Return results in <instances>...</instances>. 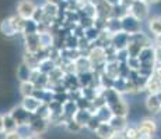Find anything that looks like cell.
<instances>
[{
  "label": "cell",
  "mask_w": 161,
  "mask_h": 139,
  "mask_svg": "<svg viewBox=\"0 0 161 139\" xmlns=\"http://www.w3.org/2000/svg\"><path fill=\"white\" fill-rule=\"evenodd\" d=\"M128 13L142 22L148 17V13H150L148 3L146 0H133L132 4L128 8Z\"/></svg>",
  "instance_id": "1"
},
{
  "label": "cell",
  "mask_w": 161,
  "mask_h": 139,
  "mask_svg": "<svg viewBox=\"0 0 161 139\" xmlns=\"http://www.w3.org/2000/svg\"><path fill=\"white\" fill-rule=\"evenodd\" d=\"M139 134V139H147L153 138L154 134L157 132V124L154 120L151 118H144L143 121H140V124L136 127Z\"/></svg>",
  "instance_id": "2"
},
{
  "label": "cell",
  "mask_w": 161,
  "mask_h": 139,
  "mask_svg": "<svg viewBox=\"0 0 161 139\" xmlns=\"http://www.w3.org/2000/svg\"><path fill=\"white\" fill-rule=\"evenodd\" d=\"M139 61H140V68H148L154 70L156 68V60H154V46L150 47H143L140 54L137 56Z\"/></svg>",
  "instance_id": "3"
},
{
  "label": "cell",
  "mask_w": 161,
  "mask_h": 139,
  "mask_svg": "<svg viewBox=\"0 0 161 139\" xmlns=\"http://www.w3.org/2000/svg\"><path fill=\"white\" fill-rule=\"evenodd\" d=\"M120 25H122V31L128 35H133L142 31V22L130 14H126L123 18H120Z\"/></svg>",
  "instance_id": "4"
},
{
  "label": "cell",
  "mask_w": 161,
  "mask_h": 139,
  "mask_svg": "<svg viewBox=\"0 0 161 139\" xmlns=\"http://www.w3.org/2000/svg\"><path fill=\"white\" fill-rule=\"evenodd\" d=\"M35 8L36 4L32 0H20L17 4V15L23 20H31Z\"/></svg>",
  "instance_id": "5"
},
{
  "label": "cell",
  "mask_w": 161,
  "mask_h": 139,
  "mask_svg": "<svg viewBox=\"0 0 161 139\" xmlns=\"http://www.w3.org/2000/svg\"><path fill=\"white\" fill-rule=\"evenodd\" d=\"M28 125H30V128H31V131H32L34 135H39V137H41L44 132H46V129H48V127H49V122L44 118H39V117L35 116V114H31Z\"/></svg>",
  "instance_id": "6"
},
{
  "label": "cell",
  "mask_w": 161,
  "mask_h": 139,
  "mask_svg": "<svg viewBox=\"0 0 161 139\" xmlns=\"http://www.w3.org/2000/svg\"><path fill=\"white\" fill-rule=\"evenodd\" d=\"M8 114L13 117V120L15 121L17 127L24 125V124H28V122H30V118H31V114L28 113V111L24 110L21 106L13 107V109L10 110V113H8Z\"/></svg>",
  "instance_id": "7"
},
{
  "label": "cell",
  "mask_w": 161,
  "mask_h": 139,
  "mask_svg": "<svg viewBox=\"0 0 161 139\" xmlns=\"http://www.w3.org/2000/svg\"><path fill=\"white\" fill-rule=\"evenodd\" d=\"M129 36L130 35L125 33L123 31H120V32H118V33H114L112 38H111V45H112L118 52L126 50V47H128V45H129Z\"/></svg>",
  "instance_id": "8"
},
{
  "label": "cell",
  "mask_w": 161,
  "mask_h": 139,
  "mask_svg": "<svg viewBox=\"0 0 161 139\" xmlns=\"http://www.w3.org/2000/svg\"><path fill=\"white\" fill-rule=\"evenodd\" d=\"M24 43H25V52L31 54H36L41 50L39 46L38 33H31V35H24Z\"/></svg>",
  "instance_id": "9"
},
{
  "label": "cell",
  "mask_w": 161,
  "mask_h": 139,
  "mask_svg": "<svg viewBox=\"0 0 161 139\" xmlns=\"http://www.w3.org/2000/svg\"><path fill=\"white\" fill-rule=\"evenodd\" d=\"M146 107H147V110L153 114L161 113V93L148 95L146 99Z\"/></svg>",
  "instance_id": "10"
},
{
  "label": "cell",
  "mask_w": 161,
  "mask_h": 139,
  "mask_svg": "<svg viewBox=\"0 0 161 139\" xmlns=\"http://www.w3.org/2000/svg\"><path fill=\"white\" fill-rule=\"evenodd\" d=\"M41 104H42V102H39L38 99H35L34 96H27V97H23V102H21L20 106L25 111H28L30 114H34L39 109Z\"/></svg>",
  "instance_id": "11"
},
{
  "label": "cell",
  "mask_w": 161,
  "mask_h": 139,
  "mask_svg": "<svg viewBox=\"0 0 161 139\" xmlns=\"http://www.w3.org/2000/svg\"><path fill=\"white\" fill-rule=\"evenodd\" d=\"M129 42L136 43V45L142 46V47H150V46H153V41L148 38L146 33L142 32V31H140V32L133 33V35L129 36Z\"/></svg>",
  "instance_id": "12"
},
{
  "label": "cell",
  "mask_w": 161,
  "mask_h": 139,
  "mask_svg": "<svg viewBox=\"0 0 161 139\" xmlns=\"http://www.w3.org/2000/svg\"><path fill=\"white\" fill-rule=\"evenodd\" d=\"M119 61L118 60H109L105 63L103 72H105L108 77H111L112 79L119 78Z\"/></svg>",
  "instance_id": "13"
},
{
  "label": "cell",
  "mask_w": 161,
  "mask_h": 139,
  "mask_svg": "<svg viewBox=\"0 0 161 139\" xmlns=\"http://www.w3.org/2000/svg\"><path fill=\"white\" fill-rule=\"evenodd\" d=\"M74 68H76V74H83V72L92 71L91 63H90L87 56H80V57L74 61Z\"/></svg>",
  "instance_id": "14"
},
{
  "label": "cell",
  "mask_w": 161,
  "mask_h": 139,
  "mask_svg": "<svg viewBox=\"0 0 161 139\" xmlns=\"http://www.w3.org/2000/svg\"><path fill=\"white\" fill-rule=\"evenodd\" d=\"M62 83L66 88V91H76L80 88L79 85V79H77V74H64L62 78Z\"/></svg>",
  "instance_id": "15"
},
{
  "label": "cell",
  "mask_w": 161,
  "mask_h": 139,
  "mask_svg": "<svg viewBox=\"0 0 161 139\" xmlns=\"http://www.w3.org/2000/svg\"><path fill=\"white\" fill-rule=\"evenodd\" d=\"M108 124H109L111 128L115 131V134H122V132L125 131V128L128 127L126 117H118V116H112V118L109 120Z\"/></svg>",
  "instance_id": "16"
},
{
  "label": "cell",
  "mask_w": 161,
  "mask_h": 139,
  "mask_svg": "<svg viewBox=\"0 0 161 139\" xmlns=\"http://www.w3.org/2000/svg\"><path fill=\"white\" fill-rule=\"evenodd\" d=\"M104 29L107 31V32H109L111 35L120 32V31H122L120 20H119V18H115V17H108L107 20H105V27H104Z\"/></svg>",
  "instance_id": "17"
},
{
  "label": "cell",
  "mask_w": 161,
  "mask_h": 139,
  "mask_svg": "<svg viewBox=\"0 0 161 139\" xmlns=\"http://www.w3.org/2000/svg\"><path fill=\"white\" fill-rule=\"evenodd\" d=\"M144 91H147L148 95H157L161 92V81L154 75V72H153V75L147 79L146 89H144Z\"/></svg>",
  "instance_id": "18"
},
{
  "label": "cell",
  "mask_w": 161,
  "mask_h": 139,
  "mask_svg": "<svg viewBox=\"0 0 161 139\" xmlns=\"http://www.w3.org/2000/svg\"><path fill=\"white\" fill-rule=\"evenodd\" d=\"M38 39H39V46L44 50H49L51 47L55 46V36L51 32L38 33Z\"/></svg>",
  "instance_id": "19"
},
{
  "label": "cell",
  "mask_w": 161,
  "mask_h": 139,
  "mask_svg": "<svg viewBox=\"0 0 161 139\" xmlns=\"http://www.w3.org/2000/svg\"><path fill=\"white\" fill-rule=\"evenodd\" d=\"M109 110L112 111V116H118V117H126L129 114V106L123 99L115 103L114 106H111Z\"/></svg>",
  "instance_id": "20"
},
{
  "label": "cell",
  "mask_w": 161,
  "mask_h": 139,
  "mask_svg": "<svg viewBox=\"0 0 161 139\" xmlns=\"http://www.w3.org/2000/svg\"><path fill=\"white\" fill-rule=\"evenodd\" d=\"M103 97L105 100V104H107L108 107L114 106V104L118 103L119 100H122V96H120L116 91H114V89H105L103 92Z\"/></svg>",
  "instance_id": "21"
},
{
  "label": "cell",
  "mask_w": 161,
  "mask_h": 139,
  "mask_svg": "<svg viewBox=\"0 0 161 139\" xmlns=\"http://www.w3.org/2000/svg\"><path fill=\"white\" fill-rule=\"evenodd\" d=\"M95 134H97L98 138L101 139H111L115 135V131L111 128V125L108 122H103L97 129H95Z\"/></svg>",
  "instance_id": "22"
},
{
  "label": "cell",
  "mask_w": 161,
  "mask_h": 139,
  "mask_svg": "<svg viewBox=\"0 0 161 139\" xmlns=\"http://www.w3.org/2000/svg\"><path fill=\"white\" fill-rule=\"evenodd\" d=\"M62 109H63V117L67 120V121H69V120H72L73 116L76 114V111L79 110V109H77L76 102H73V100L64 102V103L62 104Z\"/></svg>",
  "instance_id": "23"
},
{
  "label": "cell",
  "mask_w": 161,
  "mask_h": 139,
  "mask_svg": "<svg viewBox=\"0 0 161 139\" xmlns=\"http://www.w3.org/2000/svg\"><path fill=\"white\" fill-rule=\"evenodd\" d=\"M0 32H2L4 36H7V38L17 35V32H15L10 18H4V20H2V22H0Z\"/></svg>",
  "instance_id": "24"
},
{
  "label": "cell",
  "mask_w": 161,
  "mask_h": 139,
  "mask_svg": "<svg viewBox=\"0 0 161 139\" xmlns=\"http://www.w3.org/2000/svg\"><path fill=\"white\" fill-rule=\"evenodd\" d=\"M91 114L88 113L87 110H77L76 111V114L73 116V120L77 122L79 125H81L83 128H84L86 125L88 124V121H90V118H91Z\"/></svg>",
  "instance_id": "25"
},
{
  "label": "cell",
  "mask_w": 161,
  "mask_h": 139,
  "mask_svg": "<svg viewBox=\"0 0 161 139\" xmlns=\"http://www.w3.org/2000/svg\"><path fill=\"white\" fill-rule=\"evenodd\" d=\"M63 75H64V74L62 72V70L59 68V67H55V68L48 74L49 88H51V86H53V85H56V83H60L62 82V78H63Z\"/></svg>",
  "instance_id": "26"
},
{
  "label": "cell",
  "mask_w": 161,
  "mask_h": 139,
  "mask_svg": "<svg viewBox=\"0 0 161 139\" xmlns=\"http://www.w3.org/2000/svg\"><path fill=\"white\" fill-rule=\"evenodd\" d=\"M31 74H32V70L28 68L24 63H21L17 68V78L20 79V82H27L30 81L31 78Z\"/></svg>",
  "instance_id": "27"
},
{
  "label": "cell",
  "mask_w": 161,
  "mask_h": 139,
  "mask_svg": "<svg viewBox=\"0 0 161 139\" xmlns=\"http://www.w3.org/2000/svg\"><path fill=\"white\" fill-rule=\"evenodd\" d=\"M56 67V64L53 63V61L51 60V58H44V60L39 61L38 64V71L41 74H45V75H48L49 72H51L52 70Z\"/></svg>",
  "instance_id": "28"
},
{
  "label": "cell",
  "mask_w": 161,
  "mask_h": 139,
  "mask_svg": "<svg viewBox=\"0 0 161 139\" xmlns=\"http://www.w3.org/2000/svg\"><path fill=\"white\" fill-rule=\"evenodd\" d=\"M3 127H4V134L17 131V124H15L13 117H11L8 113L7 114H3Z\"/></svg>",
  "instance_id": "29"
},
{
  "label": "cell",
  "mask_w": 161,
  "mask_h": 139,
  "mask_svg": "<svg viewBox=\"0 0 161 139\" xmlns=\"http://www.w3.org/2000/svg\"><path fill=\"white\" fill-rule=\"evenodd\" d=\"M148 29L154 36L161 35V17H151L148 20Z\"/></svg>",
  "instance_id": "30"
},
{
  "label": "cell",
  "mask_w": 161,
  "mask_h": 139,
  "mask_svg": "<svg viewBox=\"0 0 161 139\" xmlns=\"http://www.w3.org/2000/svg\"><path fill=\"white\" fill-rule=\"evenodd\" d=\"M95 117H97L101 122H109V120L112 118V111L109 110L108 106H104V107H101V109L97 110Z\"/></svg>",
  "instance_id": "31"
},
{
  "label": "cell",
  "mask_w": 161,
  "mask_h": 139,
  "mask_svg": "<svg viewBox=\"0 0 161 139\" xmlns=\"http://www.w3.org/2000/svg\"><path fill=\"white\" fill-rule=\"evenodd\" d=\"M23 63L25 64L28 68L31 70H38V64H39V61H38V58H36V56L35 54H31V53H24V58H23Z\"/></svg>",
  "instance_id": "32"
},
{
  "label": "cell",
  "mask_w": 161,
  "mask_h": 139,
  "mask_svg": "<svg viewBox=\"0 0 161 139\" xmlns=\"http://www.w3.org/2000/svg\"><path fill=\"white\" fill-rule=\"evenodd\" d=\"M92 75H94V72H92V71H88V72H83V74H77V79H79L80 88H88V86L91 85Z\"/></svg>",
  "instance_id": "33"
},
{
  "label": "cell",
  "mask_w": 161,
  "mask_h": 139,
  "mask_svg": "<svg viewBox=\"0 0 161 139\" xmlns=\"http://www.w3.org/2000/svg\"><path fill=\"white\" fill-rule=\"evenodd\" d=\"M77 46H79V38L72 33H69L62 42V49H77Z\"/></svg>",
  "instance_id": "34"
},
{
  "label": "cell",
  "mask_w": 161,
  "mask_h": 139,
  "mask_svg": "<svg viewBox=\"0 0 161 139\" xmlns=\"http://www.w3.org/2000/svg\"><path fill=\"white\" fill-rule=\"evenodd\" d=\"M11 21V24H13L14 29L17 33H23L24 31V25H25V20H23V18H20L17 14L15 15H11V17H8Z\"/></svg>",
  "instance_id": "35"
},
{
  "label": "cell",
  "mask_w": 161,
  "mask_h": 139,
  "mask_svg": "<svg viewBox=\"0 0 161 139\" xmlns=\"http://www.w3.org/2000/svg\"><path fill=\"white\" fill-rule=\"evenodd\" d=\"M35 89L32 82L27 81V82H20V93L23 95V97H27V96H32V92Z\"/></svg>",
  "instance_id": "36"
},
{
  "label": "cell",
  "mask_w": 161,
  "mask_h": 139,
  "mask_svg": "<svg viewBox=\"0 0 161 139\" xmlns=\"http://www.w3.org/2000/svg\"><path fill=\"white\" fill-rule=\"evenodd\" d=\"M112 89L114 91H116L118 93L122 96V95L126 93V79L125 78H116L114 79V85H112Z\"/></svg>",
  "instance_id": "37"
},
{
  "label": "cell",
  "mask_w": 161,
  "mask_h": 139,
  "mask_svg": "<svg viewBox=\"0 0 161 139\" xmlns=\"http://www.w3.org/2000/svg\"><path fill=\"white\" fill-rule=\"evenodd\" d=\"M98 35H100V31H98L95 27H91V28H88V29H84V38L87 39L91 45L97 42Z\"/></svg>",
  "instance_id": "38"
},
{
  "label": "cell",
  "mask_w": 161,
  "mask_h": 139,
  "mask_svg": "<svg viewBox=\"0 0 161 139\" xmlns=\"http://www.w3.org/2000/svg\"><path fill=\"white\" fill-rule=\"evenodd\" d=\"M100 85L104 91L105 89H112L114 79L111 78V77H108L105 72H100Z\"/></svg>",
  "instance_id": "39"
},
{
  "label": "cell",
  "mask_w": 161,
  "mask_h": 139,
  "mask_svg": "<svg viewBox=\"0 0 161 139\" xmlns=\"http://www.w3.org/2000/svg\"><path fill=\"white\" fill-rule=\"evenodd\" d=\"M34 114H35V116H38L39 118H44V120H46V121H48L49 117H51V110H49V106H48V104L42 103L41 106H39V109L36 110Z\"/></svg>",
  "instance_id": "40"
},
{
  "label": "cell",
  "mask_w": 161,
  "mask_h": 139,
  "mask_svg": "<svg viewBox=\"0 0 161 139\" xmlns=\"http://www.w3.org/2000/svg\"><path fill=\"white\" fill-rule=\"evenodd\" d=\"M142 49H143L142 46L136 45V43H133V42H129L128 47H126V53H128L129 57H137V56L140 54Z\"/></svg>",
  "instance_id": "41"
},
{
  "label": "cell",
  "mask_w": 161,
  "mask_h": 139,
  "mask_svg": "<svg viewBox=\"0 0 161 139\" xmlns=\"http://www.w3.org/2000/svg\"><path fill=\"white\" fill-rule=\"evenodd\" d=\"M126 14H129L128 7L123 4H119V6H116V7L112 8V15H111V17H115V18H119L120 20V18H123Z\"/></svg>",
  "instance_id": "42"
},
{
  "label": "cell",
  "mask_w": 161,
  "mask_h": 139,
  "mask_svg": "<svg viewBox=\"0 0 161 139\" xmlns=\"http://www.w3.org/2000/svg\"><path fill=\"white\" fill-rule=\"evenodd\" d=\"M36 25L38 24L32 20H25V25H24L23 35H31V33H36Z\"/></svg>",
  "instance_id": "43"
},
{
  "label": "cell",
  "mask_w": 161,
  "mask_h": 139,
  "mask_svg": "<svg viewBox=\"0 0 161 139\" xmlns=\"http://www.w3.org/2000/svg\"><path fill=\"white\" fill-rule=\"evenodd\" d=\"M64 128H66L69 132H72V134H77V132H80V131L83 129V127L79 125V124H77V122L72 118V120H69V121L64 122Z\"/></svg>",
  "instance_id": "44"
},
{
  "label": "cell",
  "mask_w": 161,
  "mask_h": 139,
  "mask_svg": "<svg viewBox=\"0 0 161 139\" xmlns=\"http://www.w3.org/2000/svg\"><path fill=\"white\" fill-rule=\"evenodd\" d=\"M122 135L125 137V139H137L139 138V134H137L136 127H130V125L126 127L125 131L122 132Z\"/></svg>",
  "instance_id": "45"
},
{
  "label": "cell",
  "mask_w": 161,
  "mask_h": 139,
  "mask_svg": "<svg viewBox=\"0 0 161 139\" xmlns=\"http://www.w3.org/2000/svg\"><path fill=\"white\" fill-rule=\"evenodd\" d=\"M128 68L130 71H139L140 70V61L137 57H128V60L125 61Z\"/></svg>",
  "instance_id": "46"
},
{
  "label": "cell",
  "mask_w": 161,
  "mask_h": 139,
  "mask_svg": "<svg viewBox=\"0 0 161 139\" xmlns=\"http://www.w3.org/2000/svg\"><path fill=\"white\" fill-rule=\"evenodd\" d=\"M80 91H81V97L87 99V100H90V102H92L95 99V96H97L95 91L91 89V88H80Z\"/></svg>",
  "instance_id": "47"
},
{
  "label": "cell",
  "mask_w": 161,
  "mask_h": 139,
  "mask_svg": "<svg viewBox=\"0 0 161 139\" xmlns=\"http://www.w3.org/2000/svg\"><path fill=\"white\" fill-rule=\"evenodd\" d=\"M31 20L35 21L36 24H39V22L44 21V11H42V7H38V6H36V8H35V11H34Z\"/></svg>",
  "instance_id": "48"
},
{
  "label": "cell",
  "mask_w": 161,
  "mask_h": 139,
  "mask_svg": "<svg viewBox=\"0 0 161 139\" xmlns=\"http://www.w3.org/2000/svg\"><path fill=\"white\" fill-rule=\"evenodd\" d=\"M101 124H103V122H101V121H100V120H98V118H97V117H95V116H92V117H91V118H90L88 124H87V125H86V127H87V128L90 129V131L95 132V129H97V128H98V127H100Z\"/></svg>",
  "instance_id": "49"
},
{
  "label": "cell",
  "mask_w": 161,
  "mask_h": 139,
  "mask_svg": "<svg viewBox=\"0 0 161 139\" xmlns=\"http://www.w3.org/2000/svg\"><path fill=\"white\" fill-rule=\"evenodd\" d=\"M76 104H77V109L79 110H87L90 107V104H91V102L87 100V99H84V97H80L79 100L76 102Z\"/></svg>",
  "instance_id": "50"
},
{
  "label": "cell",
  "mask_w": 161,
  "mask_h": 139,
  "mask_svg": "<svg viewBox=\"0 0 161 139\" xmlns=\"http://www.w3.org/2000/svg\"><path fill=\"white\" fill-rule=\"evenodd\" d=\"M67 97H69V100L77 102L80 97H81V91H80V88L76 89V91H69L67 92Z\"/></svg>",
  "instance_id": "51"
},
{
  "label": "cell",
  "mask_w": 161,
  "mask_h": 139,
  "mask_svg": "<svg viewBox=\"0 0 161 139\" xmlns=\"http://www.w3.org/2000/svg\"><path fill=\"white\" fill-rule=\"evenodd\" d=\"M154 60L156 67H161V47H154Z\"/></svg>",
  "instance_id": "52"
},
{
  "label": "cell",
  "mask_w": 161,
  "mask_h": 139,
  "mask_svg": "<svg viewBox=\"0 0 161 139\" xmlns=\"http://www.w3.org/2000/svg\"><path fill=\"white\" fill-rule=\"evenodd\" d=\"M4 139H23L20 137V134H18L17 131L14 132H7V134H4Z\"/></svg>",
  "instance_id": "53"
},
{
  "label": "cell",
  "mask_w": 161,
  "mask_h": 139,
  "mask_svg": "<svg viewBox=\"0 0 161 139\" xmlns=\"http://www.w3.org/2000/svg\"><path fill=\"white\" fill-rule=\"evenodd\" d=\"M104 2L107 3L111 8H114V7H116V6L122 4V0H104Z\"/></svg>",
  "instance_id": "54"
},
{
  "label": "cell",
  "mask_w": 161,
  "mask_h": 139,
  "mask_svg": "<svg viewBox=\"0 0 161 139\" xmlns=\"http://www.w3.org/2000/svg\"><path fill=\"white\" fill-rule=\"evenodd\" d=\"M153 46H154V47H161V35H157V36H154Z\"/></svg>",
  "instance_id": "55"
},
{
  "label": "cell",
  "mask_w": 161,
  "mask_h": 139,
  "mask_svg": "<svg viewBox=\"0 0 161 139\" xmlns=\"http://www.w3.org/2000/svg\"><path fill=\"white\" fill-rule=\"evenodd\" d=\"M88 3H91L92 6H95V7H98V6H101L104 3V0H87Z\"/></svg>",
  "instance_id": "56"
},
{
  "label": "cell",
  "mask_w": 161,
  "mask_h": 139,
  "mask_svg": "<svg viewBox=\"0 0 161 139\" xmlns=\"http://www.w3.org/2000/svg\"><path fill=\"white\" fill-rule=\"evenodd\" d=\"M0 134H4V127H3V114H0Z\"/></svg>",
  "instance_id": "57"
},
{
  "label": "cell",
  "mask_w": 161,
  "mask_h": 139,
  "mask_svg": "<svg viewBox=\"0 0 161 139\" xmlns=\"http://www.w3.org/2000/svg\"><path fill=\"white\" fill-rule=\"evenodd\" d=\"M111 139H125V137H123L122 134H115Z\"/></svg>",
  "instance_id": "58"
},
{
  "label": "cell",
  "mask_w": 161,
  "mask_h": 139,
  "mask_svg": "<svg viewBox=\"0 0 161 139\" xmlns=\"http://www.w3.org/2000/svg\"><path fill=\"white\" fill-rule=\"evenodd\" d=\"M46 2H51V3H56V4H60V3H63L64 0H46Z\"/></svg>",
  "instance_id": "59"
},
{
  "label": "cell",
  "mask_w": 161,
  "mask_h": 139,
  "mask_svg": "<svg viewBox=\"0 0 161 139\" xmlns=\"http://www.w3.org/2000/svg\"><path fill=\"white\" fill-rule=\"evenodd\" d=\"M28 139H42V138L39 137V135H32V137H30Z\"/></svg>",
  "instance_id": "60"
},
{
  "label": "cell",
  "mask_w": 161,
  "mask_h": 139,
  "mask_svg": "<svg viewBox=\"0 0 161 139\" xmlns=\"http://www.w3.org/2000/svg\"><path fill=\"white\" fill-rule=\"evenodd\" d=\"M146 2L148 3V4H150V3H158L160 0H146Z\"/></svg>",
  "instance_id": "61"
},
{
  "label": "cell",
  "mask_w": 161,
  "mask_h": 139,
  "mask_svg": "<svg viewBox=\"0 0 161 139\" xmlns=\"http://www.w3.org/2000/svg\"><path fill=\"white\" fill-rule=\"evenodd\" d=\"M147 139H154V138H147Z\"/></svg>",
  "instance_id": "62"
},
{
  "label": "cell",
  "mask_w": 161,
  "mask_h": 139,
  "mask_svg": "<svg viewBox=\"0 0 161 139\" xmlns=\"http://www.w3.org/2000/svg\"><path fill=\"white\" fill-rule=\"evenodd\" d=\"M137 139H139V138H137Z\"/></svg>",
  "instance_id": "63"
}]
</instances>
